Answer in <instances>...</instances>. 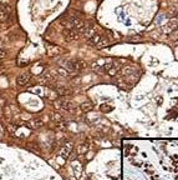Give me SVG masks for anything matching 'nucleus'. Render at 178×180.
Instances as JSON below:
<instances>
[{
  "mask_svg": "<svg viewBox=\"0 0 178 180\" xmlns=\"http://www.w3.org/2000/svg\"><path fill=\"white\" fill-rule=\"evenodd\" d=\"M61 106H62L64 110H67V111L74 110L75 108H76V105H75L74 101H72V100H69V99H62V100H61Z\"/></svg>",
  "mask_w": 178,
  "mask_h": 180,
  "instance_id": "0eeeda50",
  "label": "nucleus"
},
{
  "mask_svg": "<svg viewBox=\"0 0 178 180\" xmlns=\"http://www.w3.org/2000/svg\"><path fill=\"white\" fill-rule=\"evenodd\" d=\"M74 65H75L76 71H81L87 68V63L85 60H74Z\"/></svg>",
  "mask_w": 178,
  "mask_h": 180,
  "instance_id": "9d476101",
  "label": "nucleus"
},
{
  "mask_svg": "<svg viewBox=\"0 0 178 180\" xmlns=\"http://www.w3.org/2000/svg\"><path fill=\"white\" fill-rule=\"evenodd\" d=\"M43 124H44V121L41 119H34V120H31L29 125H30L33 129H39V128L43 127Z\"/></svg>",
  "mask_w": 178,
  "mask_h": 180,
  "instance_id": "ddd939ff",
  "label": "nucleus"
},
{
  "mask_svg": "<svg viewBox=\"0 0 178 180\" xmlns=\"http://www.w3.org/2000/svg\"><path fill=\"white\" fill-rule=\"evenodd\" d=\"M57 74L60 76H62V78H69L70 76V71H67L65 68H59L57 69Z\"/></svg>",
  "mask_w": 178,
  "mask_h": 180,
  "instance_id": "2eb2a0df",
  "label": "nucleus"
},
{
  "mask_svg": "<svg viewBox=\"0 0 178 180\" xmlns=\"http://www.w3.org/2000/svg\"><path fill=\"white\" fill-rule=\"evenodd\" d=\"M30 91H33V93H35V94H43V89L36 86V88H31Z\"/></svg>",
  "mask_w": 178,
  "mask_h": 180,
  "instance_id": "5701e85b",
  "label": "nucleus"
},
{
  "mask_svg": "<svg viewBox=\"0 0 178 180\" xmlns=\"http://www.w3.org/2000/svg\"><path fill=\"white\" fill-rule=\"evenodd\" d=\"M30 80H31V75L30 74H29V73H22V74H20L19 76L16 78V84L19 86H26V85H29Z\"/></svg>",
  "mask_w": 178,
  "mask_h": 180,
  "instance_id": "7ed1b4c3",
  "label": "nucleus"
},
{
  "mask_svg": "<svg viewBox=\"0 0 178 180\" xmlns=\"http://www.w3.org/2000/svg\"><path fill=\"white\" fill-rule=\"evenodd\" d=\"M52 121L54 123H60V121H62V118H61V115L59 113H54L52 114Z\"/></svg>",
  "mask_w": 178,
  "mask_h": 180,
  "instance_id": "a211bd4d",
  "label": "nucleus"
},
{
  "mask_svg": "<svg viewBox=\"0 0 178 180\" xmlns=\"http://www.w3.org/2000/svg\"><path fill=\"white\" fill-rule=\"evenodd\" d=\"M64 35H65V40L66 41H75L80 38V33L77 31L76 29H66L64 31Z\"/></svg>",
  "mask_w": 178,
  "mask_h": 180,
  "instance_id": "f257e3e1",
  "label": "nucleus"
},
{
  "mask_svg": "<svg viewBox=\"0 0 178 180\" xmlns=\"http://www.w3.org/2000/svg\"><path fill=\"white\" fill-rule=\"evenodd\" d=\"M8 28H9V24H7L5 21H0V30H4Z\"/></svg>",
  "mask_w": 178,
  "mask_h": 180,
  "instance_id": "a878e982",
  "label": "nucleus"
},
{
  "mask_svg": "<svg viewBox=\"0 0 178 180\" xmlns=\"http://www.w3.org/2000/svg\"><path fill=\"white\" fill-rule=\"evenodd\" d=\"M15 131H16V127L14 124H10L9 127H8V133L11 135V136H14L15 135Z\"/></svg>",
  "mask_w": 178,
  "mask_h": 180,
  "instance_id": "6ab92c4d",
  "label": "nucleus"
},
{
  "mask_svg": "<svg viewBox=\"0 0 178 180\" xmlns=\"http://www.w3.org/2000/svg\"><path fill=\"white\" fill-rule=\"evenodd\" d=\"M71 23H72L74 29H76L79 33L84 34L85 29H86V21L85 20L80 19V18H72V19H71Z\"/></svg>",
  "mask_w": 178,
  "mask_h": 180,
  "instance_id": "f03ea898",
  "label": "nucleus"
},
{
  "mask_svg": "<svg viewBox=\"0 0 178 180\" xmlns=\"http://www.w3.org/2000/svg\"><path fill=\"white\" fill-rule=\"evenodd\" d=\"M95 34H97L96 33V28H95L92 24H90V25H86V29H85V31H84V37L88 40V39H91Z\"/></svg>",
  "mask_w": 178,
  "mask_h": 180,
  "instance_id": "423d86ee",
  "label": "nucleus"
},
{
  "mask_svg": "<svg viewBox=\"0 0 178 180\" xmlns=\"http://www.w3.org/2000/svg\"><path fill=\"white\" fill-rule=\"evenodd\" d=\"M8 56V54H7V51H5L4 49H0V60H3V59H5Z\"/></svg>",
  "mask_w": 178,
  "mask_h": 180,
  "instance_id": "393cba45",
  "label": "nucleus"
},
{
  "mask_svg": "<svg viewBox=\"0 0 178 180\" xmlns=\"http://www.w3.org/2000/svg\"><path fill=\"white\" fill-rule=\"evenodd\" d=\"M45 67L43 64H40V63H36L35 65H33V68H31V74L34 75H39V74H43V71H44Z\"/></svg>",
  "mask_w": 178,
  "mask_h": 180,
  "instance_id": "1a4fd4ad",
  "label": "nucleus"
},
{
  "mask_svg": "<svg viewBox=\"0 0 178 180\" xmlns=\"http://www.w3.org/2000/svg\"><path fill=\"white\" fill-rule=\"evenodd\" d=\"M174 15H177V11H176V10H169L168 13H167V16H168V18H172V16H174Z\"/></svg>",
  "mask_w": 178,
  "mask_h": 180,
  "instance_id": "bb28decb",
  "label": "nucleus"
},
{
  "mask_svg": "<svg viewBox=\"0 0 178 180\" xmlns=\"http://www.w3.org/2000/svg\"><path fill=\"white\" fill-rule=\"evenodd\" d=\"M88 151V145L87 144H81V145L77 146V153L79 154H85Z\"/></svg>",
  "mask_w": 178,
  "mask_h": 180,
  "instance_id": "dca6fc26",
  "label": "nucleus"
},
{
  "mask_svg": "<svg viewBox=\"0 0 178 180\" xmlns=\"http://www.w3.org/2000/svg\"><path fill=\"white\" fill-rule=\"evenodd\" d=\"M8 19V13H4V11H0V21H5Z\"/></svg>",
  "mask_w": 178,
  "mask_h": 180,
  "instance_id": "4be33fe9",
  "label": "nucleus"
},
{
  "mask_svg": "<svg viewBox=\"0 0 178 180\" xmlns=\"http://www.w3.org/2000/svg\"><path fill=\"white\" fill-rule=\"evenodd\" d=\"M117 73H118V69H117L116 67H114L112 69H110V70L107 71V74H109L110 76H115V75H117Z\"/></svg>",
  "mask_w": 178,
  "mask_h": 180,
  "instance_id": "412c9836",
  "label": "nucleus"
},
{
  "mask_svg": "<svg viewBox=\"0 0 178 180\" xmlns=\"http://www.w3.org/2000/svg\"><path fill=\"white\" fill-rule=\"evenodd\" d=\"M92 108H93V105H92V103H90V101H86V103H82L80 105L81 111H84V113H90L92 110Z\"/></svg>",
  "mask_w": 178,
  "mask_h": 180,
  "instance_id": "9b49d317",
  "label": "nucleus"
},
{
  "mask_svg": "<svg viewBox=\"0 0 178 180\" xmlns=\"http://www.w3.org/2000/svg\"><path fill=\"white\" fill-rule=\"evenodd\" d=\"M140 39H141L140 35H136V37H131V38H130V40H131V41H137Z\"/></svg>",
  "mask_w": 178,
  "mask_h": 180,
  "instance_id": "cd10ccee",
  "label": "nucleus"
},
{
  "mask_svg": "<svg viewBox=\"0 0 178 180\" xmlns=\"http://www.w3.org/2000/svg\"><path fill=\"white\" fill-rule=\"evenodd\" d=\"M112 109H114V108H112L110 104H102L100 106V110L102 111V113H110Z\"/></svg>",
  "mask_w": 178,
  "mask_h": 180,
  "instance_id": "f3484780",
  "label": "nucleus"
},
{
  "mask_svg": "<svg viewBox=\"0 0 178 180\" xmlns=\"http://www.w3.org/2000/svg\"><path fill=\"white\" fill-rule=\"evenodd\" d=\"M46 50H47V55L49 56H57L61 54V48L54 45V44H46Z\"/></svg>",
  "mask_w": 178,
  "mask_h": 180,
  "instance_id": "20e7f679",
  "label": "nucleus"
},
{
  "mask_svg": "<svg viewBox=\"0 0 178 180\" xmlns=\"http://www.w3.org/2000/svg\"><path fill=\"white\" fill-rule=\"evenodd\" d=\"M71 150H72V143H66V144H65V145L61 148V151H60L61 157H62L64 159H67L69 155H70V153H71Z\"/></svg>",
  "mask_w": 178,
  "mask_h": 180,
  "instance_id": "39448f33",
  "label": "nucleus"
},
{
  "mask_svg": "<svg viewBox=\"0 0 178 180\" xmlns=\"http://www.w3.org/2000/svg\"><path fill=\"white\" fill-rule=\"evenodd\" d=\"M101 39H102V37H101L100 34H95L91 39H88V44L92 45V46H96V45L100 43V41H101Z\"/></svg>",
  "mask_w": 178,
  "mask_h": 180,
  "instance_id": "f8f14e48",
  "label": "nucleus"
},
{
  "mask_svg": "<svg viewBox=\"0 0 178 180\" xmlns=\"http://www.w3.org/2000/svg\"><path fill=\"white\" fill-rule=\"evenodd\" d=\"M132 73H133L132 68H130V67H126V68L122 69V75H131Z\"/></svg>",
  "mask_w": 178,
  "mask_h": 180,
  "instance_id": "aec40b11",
  "label": "nucleus"
},
{
  "mask_svg": "<svg viewBox=\"0 0 178 180\" xmlns=\"http://www.w3.org/2000/svg\"><path fill=\"white\" fill-rule=\"evenodd\" d=\"M57 128L60 129V130H66V123H65V121L57 123Z\"/></svg>",
  "mask_w": 178,
  "mask_h": 180,
  "instance_id": "b1692460",
  "label": "nucleus"
},
{
  "mask_svg": "<svg viewBox=\"0 0 178 180\" xmlns=\"http://www.w3.org/2000/svg\"><path fill=\"white\" fill-rule=\"evenodd\" d=\"M109 45H110V40H109L107 38H102L100 43L96 45V48H97V49H103V48L109 46Z\"/></svg>",
  "mask_w": 178,
  "mask_h": 180,
  "instance_id": "4468645a",
  "label": "nucleus"
},
{
  "mask_svg": "<svg viewBox=\"0 0 178 180\" xmlns=\"http://www.w3.org/2000/svg\"><path fill=\"white\" fill-rule=\"evenodd\" d=\"M55 90H56L57 95H60V97H66V95L72 94V90L67 86H57Z\"/></svg>",
  "mask_w": 178,
  "mask_h": 180,
  "instance_id": "6e6552de",
  "label": "nucleus"
}]
</instances>
